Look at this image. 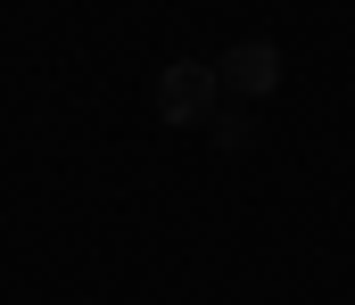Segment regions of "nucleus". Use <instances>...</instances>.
I'll use <instances>...</instances> for the list:
<instances>
[{
	"label": "nucleus",
	"mask_w": 355,
	"mask_h": 305,
	"mask_svg": "<svg viewBox=\"0 0 355 305\" xmlns=\"http://www.w3.org/2000/svg\"><path fill=\"white\" fill-rule=\"evenodd\" d=\"M207 140H215V149H248V140H257V107L223 100L215 115H207Z\"/></svg>",
	"instance_id": "obj_3"
},
{
	"label": "nucleus",
	"mask_w": 355,
	"mask_h": 305,
	"mask_svg": "<svg viewBox=\"0 0 355 305\" xmlns=\"http://www.w3.org/2000/svg\"><path fill=\"white\" fill-rule=\"evenodd\" d=\"M215 107H223V83H215L207 58H174V66L157 75V124H182V132L198 124V132H207Z\"/></svg>",
	"instance_id": "obj_1"
},
{
	"label": "nucleus",
	"mask_w": 355,
	"mask_h": 305,
	"mask_svg": "<svg viewBox=\"0 0 355 305\" xmlns=\"http://www.w3.org/2000/svg\"><path fill=\"white\" fill-rule=\"evenodd\" d=\"M215 83H223V100L265 107L272 91H281V50H272V41H232V50L215 58Z\"/></svg>",
	"instance_id": "obj_2"
}]
</instances>
